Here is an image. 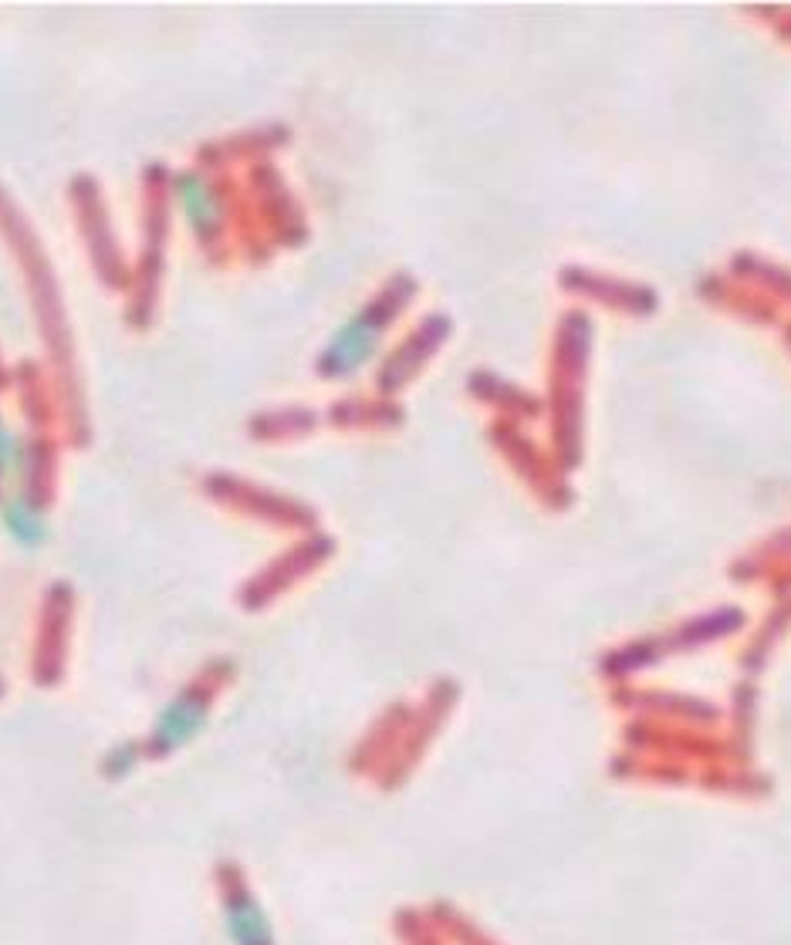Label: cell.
I'll list each match as a JSON object with an SVG mask.
<instances>
[{"label":"cell","mask_w":791,"mask_h":945,"mask_svg":"<svg viewBox=\"0 0 791 945\" xmlns=\"http://www.w3.org/2000/svg\"><path fill=\"white\" fill-rule=\"evenodd\" d=\"M372 338H376V325L369 321V315L346 325L342 334L331 341V349H328V368L331 372H352L355 365H362V358L372 349Z\"/></svg>","instance_id":"3957f363"},{"label":"cell","mask_w":791,"mask_h":945,"mask_svg":"<svg viewBox=\"0 0 791 945\" xmlns=\"http://www.w3.org/2000/svg\"><path fill=\"white\" fill-rule=\"evenodd\" d=\"M8 524H11V531L21 537V540H27V544H34L37 537H41V521H37V513L27 506V503H11L8 506Z\"/></svg>","instance_id":"277c9868"},{"label":"cell","mask_w":791,"mask_h":945,"mask_svg":"<svg viewBox=\"0 0 791 945\" xmlns=\"http://www.w3.org/2000/svg\"><path fill=\"white\" fill-rule=\"evenodd\" d=\"M221 888H224V922L234 945H274L271 922L264 919L247 885L234 872L221 868Z\"/></svg>","instance_id":"6da1fadb"},{"label":"cell","mask_w":791,"mask_h":945,"mask_svg":"<svg viewBox=\"0 0 791 945\" xmlns=\"http://www.w3.org/2000/svg\"><path fill=\"white\" fill-rule=\"evenodd\" d=\"M206 719V703L196 693H183L177 703H170L156 722V743L159 750H177L196 737V729Z\"/></svg>","instance_id":"7a4b0ae2"},{"label":"cell","mask_w":791,"mask_h":945,"mask_svg":"<svg viewBox=\"0 0 791 945\" xmlns=\"http://www.w3.org/2000/svg\"><path fill=\"white\" fill-rule=\"evenodd\" d=\"M183 203H187V209L193 213L196 220H206V217H211V213L203 209V206H211V193H206L203 186L183 183Z\"/></svg>","instance_id":"5b68a950"},{"label":"cell","mask_w":791,"mask_h":945,"mask_svg":"<svg viewBox=\"0 0 791 945\" xmlns=\"http://www.w3.org/2000/svg\"><path fill=\"white\" fill-rule=\"evenodd\" d=\"M11 459V436L4 433V425H0V466H8Z\"/></svg>","instance_id":"8992f818"}]
</instances>
